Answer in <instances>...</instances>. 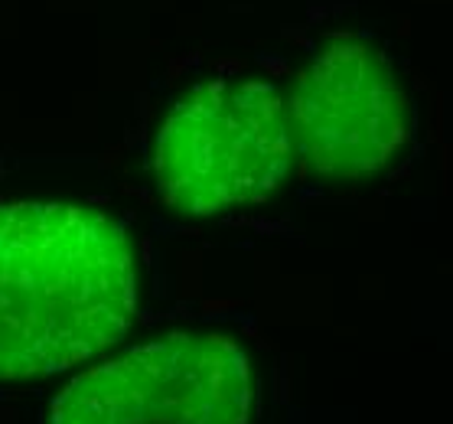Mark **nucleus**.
<instances>
[{
	"label": "nucleus",
	"mask_w": 453,
	"mask_h": 424,
	"mask_svg": "<svg viewBox=\"0 0 453 424\" xmlns=\"http://www.w3.org/2000/svg\"><path fill=\"white\" fill-rule=\"evenodd\" d=\"M141 271L127 228L82 203L0 206V382L52 379L127 336Z\"/></svg>",
	"instance_id": "1"
},
{
	"label": "nucleus",
	"mask_w": 453,
	"mask_h": 424,
	"mask_svg": "<svg viewBox=\"0 0 453 424\" xmlns=\"http://www.w3.org/2000/svg\"><path fill=\"white\" fill-rule=\"evenodd\" d=\"M294 164L284 92L255 75L193 85L166 108L150 147L157 197L196 219L268 203Z\"/></svg>",
	"instance_id": "2"
},
{
	"label": "nucleus",
	"mask_w": 453,
	"mask_h": 424,
	"mask_svg": "<svg viewBox=\"0 0 453 424\" xmlns=\"http://www.w3.org/2000/svg\"><path fill=\"white\" fill-rule=\"evenodd\" d=\"M294 154L330 183H362L398 164L414 131L411 95L369 40L333 36L284 95Z\"/></svg>",
	"instance_id": "4"
},
{
	"label": "nucleus",
	"mask_w": 453,
	"mask_h": 424,
	"mask_svg": "<svg viewBox=\"0 0 453 424\" xmlns=\"http://www.w3.org/2000/svg\"><path fill=\"white\" fill-rule=\"evenodd\" d=\"M257 375L238 340L166 333L98 356L42 412V424H251Z\"/></svg>",
	"instance_id": "3"
}]
</instances>
